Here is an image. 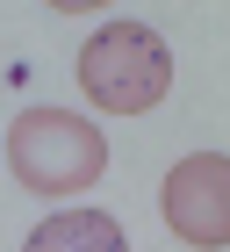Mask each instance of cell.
Segmentation results:
<instances>
[{
	"instance_id": "1",
	"label": "cell",
	"mask_w": 230,
	"mask_h": 252,
	"mask_svg": "<svg viewBox=\"0 0 230 252\" xmlns=\"http://www.w3.org/2000/svg\"><path fill=\"white\" fill-rule=\"evenodd\" d=\"M7 173L29 194H79L108 173V137L101 123L72 116V108H22L7 123Z\"/></svg>"
},
{
	"instance_id": "2",
	"label": "cell",
	"mask_w": 230,
	"mask_h": 252,
	"mask_svg": "<svg viewBox=\"0 0 230 252\" xmlns=\"http://www.w3.org/2000/svg\"><path fill=\"white\" fill-rule=\"evenodd\" d=\"M79 87L101 116H151L172 94V51L151 22H108L79 51Z\"/></svg>"
},
{
	"instance_id": "3",
	"label": "cell",
	"mask_w": 230,
	"mask_h": 252,
	"mask_svg": "<svg viewBox=\"0 0 230 252\" xmlns=\"http://www.w3.org/2000/svg\"><path fill=\"white\" fill-rule=\"evenodd\" d=\"M158 216L166 231L194 252H216L230 245V158L223 152H187L158 180Z\"/></svg>"
},
{
	"instance_id": "4",
	"label": "cell",
	"mask_w": 230,
	"mask_h": 252,
	"mask_svg": "<svg viewBox=\"0 0 230 252\" xmlns=\"http://www.w3.org/2000/svg\"><path fill=\"white\" fill-rule=\"evenodd\" d=\"M22 252H130V231L108 209H58L22 238Z\"/></svg>"
},
{
	"instance_id": "5",
	"label": "cell",
	"mask_w": 230,
	"mask_h": 252,
	"mask_svg": "<svg viewBox=\"0 0 230 252\" xmlns=\"http://www.w3.org/2000/svg\"><path fill=\"white\" fill-rule=\"evenodd\" d=\"M43 7H58V15H86V7H108V0H43Z\"/></svg>"
}]
</instances>
